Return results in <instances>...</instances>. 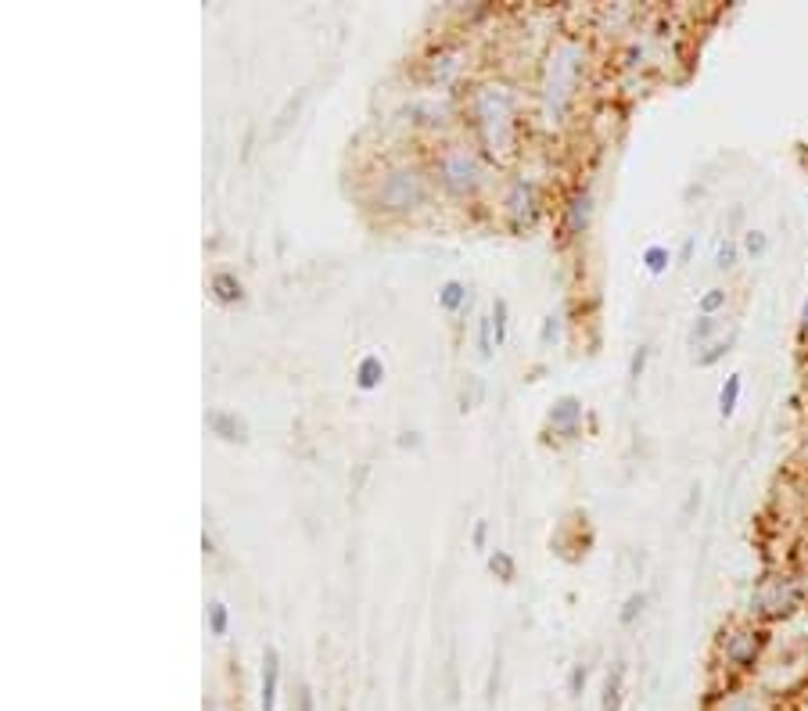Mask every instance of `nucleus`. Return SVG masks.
<instances>
[{
  "label": "nucleus",
  "instance_id": "393cba45",
  "mask_svg": "<svg viewBox=\"0 0 808 711\" xmlns=\"http://www.w3.org/2000/svg\"><path fill=\"white\" fill-rule=\"evenodd\" d=\"M479 346H482V356H493L496 341H493V316H482L479 324Z\"/></svg>",
  "mask_w": 808,
  "mask_h": 711
},
{
  "label": "nucleus",
  "instance_id": "7c9ffc66",
  "mask_svg": "<svg viewBox=\"0 0 808 711\" xmlns=\"http://www.w3.org/2000/svg\"><path fill=\"white\" fill-rule=\"evenodd\" d=\"M299 711H313V694L310 690L299 694Z\"/></svg>",
  "mask_w": 808,
  "mask_h": 711
},
{
  "label": "nucleus",
  "instance_id": "473e14b6",
  "mask_svg": "<svg viewBox=\"0 0 808 711\" xmlns=\"http://www.w3.org/2000/svg\"><path fill=\"white\" fill-rule=\"evenodd\" d=\"M801 327L808 330V296H805V302H801Z\"/></svg>",
  "mask_w": 808,
  "mask_h": 711
},
{
  "label": "nucleus",
  "instance_id": "5701e85b",
  "mask_svg": "<svg viewBox=\"0 0 808 711\" xmlns=\"http://www.w3.org/2000/svg\"><path fill=\"white\" fill-rule=\"evenodd\" d=\"M493 330H496V346L507 341V299L493 302Z\"/></svg>",
  "mask_w": 808,
  "mask_h": 711
},
{
  "label": "nucleus",
  "instance_id": "dca6fc26",
  "mask_svg": "<svg viewBox=\"0 0 808 711\" xmlns=\"http://www.w3.org/2000/svg\"><path fill=\"white\" fill-rule=\"evenodd\" d=\"M733 341H737V335H729V338H719V341H712V346H704L708 352H697V366H715V363L722 360V356H729Z\"/></svg>",
  "mask_w": 808,
  "mask_h": 711
},
{
  "label": "nucleus",
  "instance_id": "c85d7f7f",
  "mask_svg": "<svg viewBox=\"0 0 808 711\" xmlns=\"http://www.w3.org/2000/svg\"><path fill=\"white\" fill-rule=\"evenodd\" d=\"M485 535H489V521H479L474 525V535H471L474 550H485Z\"/></svg>",
  "mask_w": 808,
  "mask_h": 711
},
{
  "label": "nucleus",
  "instance_id": "6e6552de",
  "mask_svg": "<svg viewBox=\"0 0 808 711\" xmlns=\"http://www.w3.org/2000/svg\"><path fill=\"white\" fill-rule=\"evenodd\" d=\"M590 216H593V198L590 191H579L575 198L568 202V230L571 234H582L586 227H590Z\"/></svg>",
  "mask_w": 808,
  "mask_h": 711
},
{
  "label": "nucleus",
  "instance_id": "9d476101",
  "mask_svg": "<svg viewBox=\"0 0 808 711\" xmlns=\"http://www.w3.org/2000/svg\"><path fill=\"white\" fill-rule=\"evenodd\" d=\"M209 291H213V299H216L219 305H234V302H241V280H238L234 274H216V277L209 280Z\"/></svg>",
  "mask_w": 808,
  "mask_h": 711
},
{
  "label": "nucleus",
  "instance_id": "b1692460",
  "mask_svg": "<svg viewBox=\"0 0 808 711\" xmlns=\"http://www.w3.org/2000/svg\"><path fill=\"white\" fill-rule=\"evenodd\" d=\"M765 249H769L765 230H748V234H744V252H748V255H762Z\"/></svg>",
  "mask_w": 808,
  "mask_h": 711
},
{
  "label": "nucleus",
  "instance_id": "412c9836",
  "mask_svg": "<svg viewBox=\"0 0 808 711\" xmlns=\"http://www.w3.org/2000/svg\"><path fill=\"white\" fill-rule=\"evenodd\" d=\"M737 255H740V244L737 241H719V249H715V266L719 269H733L737 266Z\"/></svg>",
  "mask_w": 808,
  "mask_h": 711
},
{
  "label": "nucleus",
  "instance_id": "9b49d317",
  "mask_svg": "<svg viewBox=\"0 0 808 711\" xmlns=\"http://www.w3.org/2000/svg\"><path fill=\"white\" fill-rule=\"evenodd\" d=\"M622 690H626V668L615 665V668H611L607 683H604V711H618L622 708V697H626Z\"/></svg>",
  "mask_w": 808,
  "mask_h": 711
},
{
  "label": "nucleus",
  "instance_id": "6ab92c4d",
  "mask_svg": "<svg viewBox=\"0 0 808 711\" xmlns=\"http://www.w3.org/2000/svg\"><path fill=\"white\" fill-rule=\"evenodd\" d=\"M205 622H209V632H213V636H227V629H230V611H227L224 600H213Z\"/></svg>",
  "mask_w": 808,
  "mask_h": 711
},
{
  "label": "nucleus",
  "instance_id": "7ed1b4c3",
  "mask_svg": "<svg viewBox=\"0 0 808 711\" xmlns=\"http://www.w3.org/2000/svg\"><path fill=\"white\" fill-rule=\"evenodd\" d=\"M769 643V632L765 629H740L733 632L726 640V661L733 668H755V661L762 658Z\"/></svg>",
  "mask_w": 808,
  "mask_h": 711
},
{
  "label": "nucleus",
  "instance_id": "2eb2a0df",
  "mask_svg": "<svg viewBox=\"0 0 808 711\" xmlns=\"http://www.w3.org/2000/svg\"><path fill=\"white\" fill-rule=\"evenodd\" d=\"M668 263H672V249H665V244H651V249H643V266H647V274H665L668 269Z\"/></svg>",
  "mask_w": 808,
  "mask_h": 711
},
{
  "label": "nucleus",
  "instance_id": "0eeeda50",
  "mask_svg": "<svg viewBox=\"0 0 808 711\" xmlns=\"http://www.w3.org/2000/svg\"><path fill=\"white\" fill-rule=\"evenodd\" d=\"M579 421H582V402L575 399V396L557 399V402H554V410H550V424H554L557 432H565V435H575V427H579Z\"/></svg>",
  "mask_w": 808,
  "mask_h": 711
},
{
  "label": "nucleus",
  "instance_id": "c756f323",
  "mask_svg": "<svg viewBox=\"0 0 808 711\" xmlns=\"http://www.w3.org/2000/svg\"><path fill=\"white\" fill-rule=\"evenodd\" d=\"M690 255H694V238L683 241V249H679V263H690Z\"/></svg>",
  "mask_w": 808,
  "mask_h": 711
},
{
  "label": "nucleus",
  "instance_id": "2f4dec72",
  "mask_svg": "<svg viewBox=\"0 0 808 711\" xmlns=\"http://www.w3.org/2000/svg\"><path fill=\"white\" fill-rule=\"evenodd\" d=\"M557 330V324H554V316H546V324H543V341H550V335Z\"/></svg>",
  "mask_w": 808,
  "mask_h": 711
},
{
  "label": "nucleus",
  "instance_id": "423d86ee",
  "mask_svg": "<svg viewBox=\"0 0 808 711\" xmlns=\"http://www.w3.org/2000/svg\"><path fill=\"white\" fill-rule=\"evenodd\" d=\"M205 427H209L213 435L227 438V443H249V424L230 410H209L205 413Z\"/></svg>",
  "mask_w": 808,
  "mask_h": 711
},
{
  "label": "nucleus",
  "instance_id": "a211bd4d",
  "mask_svg": "<svg viewBox=\"0 0 808 711\" xmlns=\"http://www.w3.org/2000/svg\"><path fill=\"white\" fill-rule=\"evenodd\" d=\"M726 302H729L726 288H708L701 302H697V310H701V316H719V310H726Z\"/></svg>",
  "mask_w": 808,
  "mask_h": 711
},
{
  "label": "nucleus",
  "instance_id": "4468645a",
  "mask_svg": "<svg viewBox=\"0 0 808 711\" xmlns=\"http://www.w3.org/2000/svg\"><path fill=\"white\" fill-rule=\"evenodd\" d=\"M719 330V316H697L694 321V327H690V346H697V349H704L708 341H712V335Z\"/></svg>",
  "mask_w": 808,
  "mask_h": 711
},
{
  "label": "nucleus",
  "instance_id": "4be33fe9",
  "mask_svg": "<svg viewBox=\"0 0 808 711\" xmlns=\"http://www.w3.org/2000/svg\"><path fill=\"white\" fill-rule=\"evenodd\" d=\"M305 101V91H299V94H291L288 97V105L280 108V116H277V126H274V133H285V126L291 122V116H299V105Z\"/></svg>",
  "mask_w": 808,
  "mask_h": 711
},
{
  "label": "nucleus",
  "instance_id": "f3484780",
  "mask_svg": "<svg viewBox=\"0 0 808 711\" xmlns=\"http://www.w3.org/2000/svg\"><path fill=\"white\" fill-rule=\"evenodd\" d=\"M489 568H493V575L499 582H514V575H518V564H514V557L507 554V550H496V554L489 557Z\"/></svg>",
  "mask_w": 808,
  "mask_h": 711
},
{
  "label": "nucleus",
  "instance_id": "f257e3e1",
  "mask_svg": "<svg viewBox=\"0 0 808 711\" xmlns=\"http://www.w3.org/2000/svg\"><path fill=\"white\" fill-rule=\"evenodd\" d=\"M377 198L391 213H407V208H418L424 202V180L418 169H396V173L385 177Z\"/></svg>",
  "mask_w": 808,
  "mask_h": 711
},
{
  "label": "nucleus",
  "instance_id": "72a5a7b5",
  "mask_svg": "<svg viewBox=\"0 0 808 711\" xmlns=\"http://www.w3.org/2000/svg\"><path fill=\"white\" fill-rule=\"evenodd\" d=\"M205 711H216V708H213V704H205Z\"/></svg>",
  "mask_w": 808,
  "mask_h": 711
},
{
  "label": "nucleus",
  "instance_id": "ddd939ff",
  "mask_svg": "<svg viewBox=\"0 0 808 711\" xmlns=\"http://www.w3.org/2000/svg\"><path fill=\"white\" fill-rule=\"evenodd\" d=\"M463 302H468V285H463V280H446V285L438 288V305H443L446 313H457Z\"/></svg>",
  "mask_w": 808,
  "mask_h": 711
},
{
  "label": "nucleus",
  "instance_id": "20e7f679",
  "mask_svg": "<svg viewBox=\"0 0 808 711\" xmlns=\"http://www.w3.org/2000/svg\"><path fill=\"white\" fill-rule=\"evenodd\" d=\"M438 173H443V183L453 194H468L474 183H479V166H474V158L468 152L446 155L443 166H438Z\"/></svg>",
  "mask_w": 808,
  "mask_h": 711
},
{
  "label": "nucleus",
  "instance_id": "cd10ccee",
  "mask_svg": "<svg viewBox=\"0 0 808 711\" xmlns=\"http://www.w3.org/2000/svg\"><path fill=\"white\" fill-rule=\"evenodd\" d=\"M582 686H586V668H582V665H575V668H571V676H568V694H571V697H579V694H582Z\"/></svg>",
  "mask_w": 808,
  "mask_h": 711
},
{
  "label": "nucleus",
  "instance_id": "1a4fd4ad",
  "mask_svg": "<svg viewBox=\"0 0 808 711\" xmlns=\"http://www.w3.org/2000/svg\"><path fill=\"white\" fill-rule=\"evenodd\" d=\"M385 382V363H382V356H363L360 360V366H357V385L363 388V391H374L377 385Z\"/></svg>",
  "mask_w": 808,
  "mask_h": 711
},
{
  "label": "nucleus",
  "instance_id": "f8f14e48",
  "mask_svg": "<svg viewBox=\"0 0 808 711\" xmlns=\"http://www.w3.org/2000/svg\"><path fill=\"white\" fill-rule=\"evenodd\" d=\"M740 391H744L740 374H729V377H726V385L719 388V413H722V417H733V413H737Z\"/></svg>",
  "mask_w": 808,
  "mask_h": 711
},
{
  "label": "nucleus",
  "instance_id": "f03ea898",
  "mask_svg": "<svg viewBox=\"0 0 808 711\" xmlns=\"http://www.w3.org/2000/svg\"><path fill=\"white\" fill-rule=\"evenodd\" d=\"M798 604H801V590L791 579H769L762 582V590L751 596V611H758L762 618H783Z\"/></svg>",
  "mask_w": 808,
  "mask_h": 711
},
{
  "label": "nucleus",
  "instance_id": "39448f33",
  "mask_svg": "<svg viewBox=\"0 0 808 711\" xmlns=\"http://www.w3.org/2000/svg\"><path fill=\"white\" fill-rule=\"evenodd\" d=\"M277 690H280V654L277 647L263 651V679H260V711L277 708Z\"/></svg>",
  "mask_w": 808,
  "mask_h": 711
},
{
  "label": "nucleus",
  "instance_id": "bb28decb",
  "mask_svg": "<svg viewBox=\"0 0 808 711\" xmlns=\"http://www.w3.org/2000/svg\"><path fill=\"white\" fill-rule=\"evenodd\" d=\"M726 711H758V701L751 694H737L733 701L726 704Z\"/></svg>",
  "mask_w": 808,
  "mask_h": 711
},
{
  "label": "nucleus",
  "instance_id": "a878e982",
  "mask_svg": "<svg viewBox=\"0 0 808 711\" xmlns=\"http://www.w3.org/2000/svg\"><path fill=\"white\" fill-rule=\"evenodd\" d=\"M647 356H651V349L647 346H640L632 352V363H629V377L632 382H640V374H643V366H647Z\"/></svg>",
  "mask_w": 808,
  "mask_h": 711
},
{
  "label": "nucleus",
  "instance_id": "aec40b11",
  "mask_svg": "<svg viewBox=\"0 0 808 711\" xmlns=\"http://www.w3.org/2000/svg\"><path fill=\"white\" fill-rule=\"evenodd\" d=\"M643 607H647V593H629V600L622 604V611H618V622L622 625H632L636 618L643 615Z\"/></svg>",
  "mask_w": 808,
  "mask_h": 711
}]
</instances>
